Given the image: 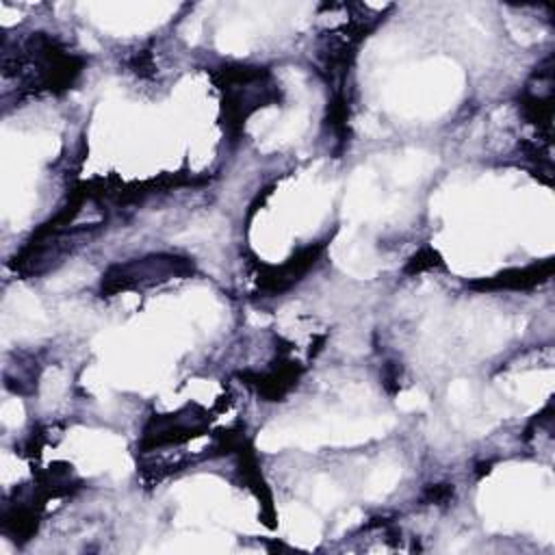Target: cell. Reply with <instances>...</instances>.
Masks as SVG:
<instances>
[{"mask_svg":"<svg viewBox=\"0 0 555 555\" xmlns=\"http://www.w3.org/2000/svg\"><path fill=\"white\" fill-rule=\"evenodd\" d=\"M553 269H555V262L548 258V260L522 267V269H507L499 275L470 282V288H477V291H527V288H533V286L546 282L553 275Z\"/></svg>","mask_w":555,"mask_h":555,"instance_id":"cell-5","label":"cell"},{"mask_svg":"<svg viewBox=\"0 0 555 555\" xmlns=\"http://www.w3.org/2000/svg\"><path fill=\"white\" fill-rule=\"evenodd\" d=\"M195 267L189 258L176 254H152L145 258H134L128 262H117L102 275L100 293L104 297L117 295L119 291H130L139 286H154L171 278L193 275Z\"/></svg>","mask_w":555,"mask_h":555,"instance_id":"cell-2","label":"cell"},{"mask_svg":"<svg viewBox=\"0 0 555 555\" xmlns=\"http://www.w3.org/2000/svg\"><path fill=\"white\" fill-rule=\"evenodd\" d=\"M215 80L223 93V126L232 137L241 132L254 111L280 98L278 87L262 67L223 65L215 72Z\"/></svg>","mask_w":555,"mask_h":555,"instance_id":"cell-1","label":"cell"},{"mask_svg":"<svg viewBox=\"0 0 555 555\" xmlns=\"http://www.w3.org/2000/svg\"><path fill=\"white\" fill-rule=\"evenodd\" d=\"M301 375V366L297 362H282L280 366H273L271 371L267 373H260V375H243V379H251L247 384L256 386L258 395H262L267 401H280L299 379Z\"/></svg>","mask_w":555,"mask_h":555,"instance_id":"cell-6","label":"cell"},{"mask_svg":"<svg viewBox=\"0 0 555 555\" xmlns=\"http://www.w3.org/2000/svg\"><path fill=\"white\" fill-rule=\"evenodd\" d=\"M436 264H440L438 254H436L431 247H425V249H421L416 256H412V260L408 262L405 271H408V273H421V271H425V269H434Z\"/></svg>","mask_w":555,"mask_h":555,"instance_id":"cell-7","label":"cell"},{"mask_svg":"<svg viewBox=\"0 0 555 555\" xmlns=\"http://www.w3.org/2000/svg\"><path fill=\"white\" fill-rule=\"evenodd\" d=\"M208 427V416L197 405H186L176 414H163L150 418L143 431L141 447L145 451L165 447V444H182L195 436H202Z\"/></svg>","mask_w":555,"mask_h":555,"instance_id":"cell-3","label":"cell"},{"mask_svg":"<svg viewBox=\"0 0 555 555\" xmlns=\"http://www.w3.org/2000/svg\"><path fill=\"white\" fill-rule=\"evenodd\" d=\"M325 249V243H312L304 249H299L293 258H288L284 264L269 269V273L258 278V286L267 295H278L295 286L319 260L321 251Z\"/></svg>","mask_w":555,"mask_h":555,"instance_id":"cell-4","label":"cell"},{"mask_svg":"<svg viewBox=\"0 0 555 555\" xmlns=\"http://www.w3.org/2000/svg\"><path fill=\"white\" fill-rule=\"evenodd\" d=\"M453 496V488L449 486V483H438V486H429L427 490H425V501L427 503H434V505H442V503H447L449 499Z\"/></svg>","mask_w":555,"mask_h":555,"instance_id":"cell-8","label":"cell"}]
</instances>
